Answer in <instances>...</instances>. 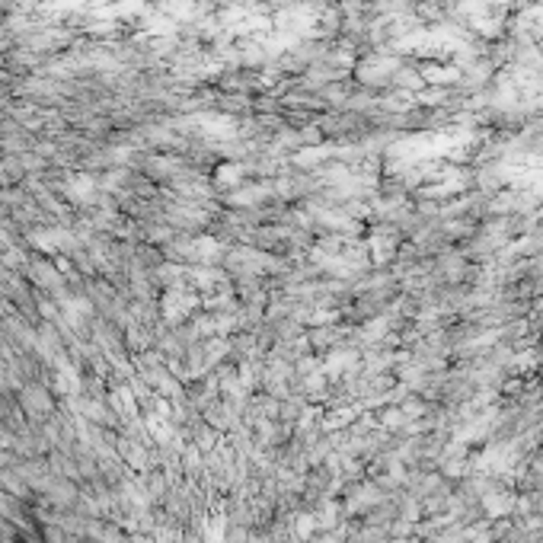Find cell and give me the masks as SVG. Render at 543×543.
<instances>
[{"mask_svg": "<svg viewBox=\"0 0 543 543\" xmlns=\"http://www.w3.org/2000/svg\"><path fill=\"white\" fill-rule=\"evenodd\" d=\"M93 189H96V185H93L90 176H74V179H71V185H67V195H71L74 201H90L93 199Z\"/></svg>", "mask_w": 543, "mask_h": 543, "instance_id": "obj_1", "label": "cell"}, {"mask_svg": "<svg viewBox=\"0 0 543 543\" xmlns=\"http://www.w3.org/2000/svg\"><path fill=\"white\" fill-rule=\"evenodd\" d=\"M243 179V169L237 163H227V167L217 169V183H240Z\"/></svg>", "mask_w": 543, "mask_h": 543, "instance_id": "obj_2", "label": "cell"}]
</instances>
